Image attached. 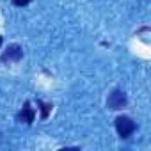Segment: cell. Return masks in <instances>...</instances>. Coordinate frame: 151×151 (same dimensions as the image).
Listing matches in <instances>:
<instances>
[{"instance_id": "6da1fadb", "label": "cell", "mask_w": 151, "mask_h": 151, "mask_svg": "<svg viewBox=\"0 0 151 151\" xmlns=\"http://www.w3.org/2000/svg\"><path fill=\"white\" fill-rule=\"evenodd\" d=\"M116 130H117L119 137L126 139V137H130V135L135 132V123H133L130 117L121 116V117H117V119H116Z\"/></svg>"}, {"instance_id": "7a4b0ae2", "label": "cell", "mask_w": 151, "mask_h": 151, "mask_svg": "<svg viewBox=\"0 0 151 151\" xmlns=\"http://www.w3.org/2000/svg\"><path fill=\"white\" fill-rule=\"evenodd\" d=\"M109 109H112V110H119V109H123L124 105H126V96H124V93L123 91H114L110 96H109Z\"/></svg>"}, {"instance_id": "3957f363", "label": "cell", "mask_w": 151, "mask_h": 151, "mask_svg": "<svg viewBox=\"0 0 151 151\" xmlns=\"http://www.w3.org/2000/svg\"><path fill=\"white\" fill-rule=\"evenodd\" d=\"M22 55H23L22 48H20L18 45H13V46H9L7 52L2 55V60H4V62H7V60H20Z\"/></svg>"}, {"instance_id": "277c9868", "label": "cell", "mask_w": 151, "mask_h": 151, "mask_svg": "<svg viewBox=\"0 0 151 151\" xmlns=\"http://www.w3.org/2000/svg\"><path fill=\"white\" fill-rule=\"evenodd\" d=\"M34 116H36V112H34V109H30V103L27 101L25 105H23V109H22V112H20V119L23 121V123H27V124H30L32 121H34Z\"/></svg>"}, {"instance_id": "5b68a950", "label": "cell", "mask_w": 151, "mask_h": 151, "mask_svg": "<svg viewBox=\"0 0 151 151\" xmlns=\"http://www.w3.org/2000/svg\"><path fill=\"white\" fill-rule=\"evenodd\" d=\"M29 2H30V0H13V4L18 6V7H23V6H27Z\"/></svg>"}, {"instance_id": "8992f818", "label": "cell", "mask_w": 151, "mask_h": 151, "mask_svg": "<svg viewBox=\"0 0 151 151\" xmlns=\"http://www.w3.org/2000/svg\"><path fill=\"white\" fill-rule=\"evenodd\" d=\"M39 105L43 107V117H46V116H48V110H50L52 107H50V105H45V103H39Z\"/></svg>"}, {"instance_id": "52a82bcc", "label": "cell", "mask_w": 151, "mask_h": 151, "mask_svg": "<svg viewBox=\"0 0 151 151\" xmlns=\"http://www.w3.org/2000/svg\"><path fill=\"white\" fill-rule=\"evenodd\" d=\"M0 45H2V37H0Z\"/></svg>"}]
</instances>
